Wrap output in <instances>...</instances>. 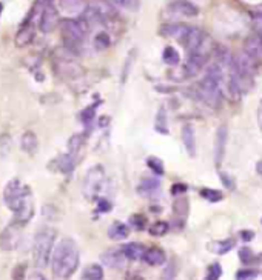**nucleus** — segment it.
I'll return each instance as SVG.
<instances>
[{"label": "nucleus", "instance_id": "19", "mask_svg": "<svg viewBox=\"0 0 262 280\" xmlns=\"http://www.w3.org/2000/svg\"><path fill=\"white\" fill-rule=\"evenodd\" d=\"M20 146L27 154H30V156L36 154L37 149H39V140H37L36 133L25 131L20 137Z\"/></svg>", "mask_w": 262, "mask_h": 280}, {"label": "nucleus", "instance_id": "13", "mask_svg": "<svg viewBox=\"0 0 262 280\" xmlns=\"http://www.w3.org/2000/svg\"><path fill=\"white\" fill-rule=\"evenodd\" d=\"M127 256L123 254L122 248L120 249H108L101 254V262L108 266V268H122L125 265Z\"/></svg>", "mask_w": 262, "mask_h": 280}, {"label": "nucleus", "instance_id": "43", "mask_svg": "<svg viewBox=\"0 0 262 280\" xmlns=\"http://www.w3.org/2000/svg\"><path fill=\"white\" fill-rule=\"evenodd\" d=\"M25 273H27V265H25V263L17 265L14 268V271H12V280H23Z\"/></svg>", "mask_w": 262, "mask_h": 280}, {"label": "nucleus", "instance_id": "20", "mask_svg": "<svg viewBox=\"0 0 262 280\" xmlns=\"http://www.w3.org/2000/svg\"><path fill=\"white\" fill-rule=\"evenodd\" d=\"M144 262L151 266H159L162 263H165V252L157 246L148 248L144 254Z\"/></svg>", "mask_w": 262, "mask_h": 280}, {"label": "nucleus", "instance_id": "28", "mask_svg": "<svg viewBox=\"0 0 262 280\" xmlns=\"http://www.w3.org/2000/svg\"><path fill=\"white\" fill-rule=\"evenodd\" d=\"M162 60L170 67H176L181 62V56L178 53V49H174V46H165L164 53H162Z\"/></svg>", "mask_w": 262, "mask_h": 280}, {"label": "nucleus", "instance_id": "47", "mask_svg": "<svg viewBox=\"0 0 262 280\" xmlns=\"http://www.w3.org/2000/svg\"><path fill=\"white\" fill-rule=\"evenodd\" d=\"M221 182L225 185L228 189H233V188H234V182H233V179H231L228 174H224V173H222V174H221Z\"/></svg>", "mask_w": 262, "mask_h": 280}, {"label": "nucleus", "instance_id": "31", "mask_svg": "<svg viewBox=\"0 0 262 280\" xmlns=\"http://www.w3.org/2000/svg\"><path fill=\"white\" fill-rule=\"evenodd\" d=\"M147 165H148V168L151 170L156 175H164L165 173V168H164V162H162L159 157H148L147 159Z\"/></svg>", "mask_w": 262, "mask_h": 280}, {"label": "nucleus", "instance_id": "40", "mask_svg": "<svg viewBox=\"0 0 262 280\" xmlns=\"http://www.w3.org/2000/svg\"><path fill=\"white\" fill-rule=\"evenodd\" d=\"M222 276V268L219 263H213L208 268V273H207V277L205 280H219V277Z\"/></svg>", "mask_w": 262, "mask_h": 280}, {"label": "nucleus", "instance_id": "12", "mask_svg": "<svg viewBox=\"0 0 262 280\" xmlns=\"http://www.w3.org/2000/svg\"><path fill=\"white\" fill-rule=\"evenodd\" d=\"M227 139H228V128L225 125H221L216 131V139H215V163L216 167H221V162L225 154L227 148Z\"/></svg>", "mask_w": 262, "mask_h": 280}, {"label": "nucleus", "instance_id": "3", "mask_svg": "<svg viewBox=\"0 0 262 280\" xmlns=\"http://www.w3.org/2000/svg\"><path fill=\"white\" fill-rule=\"evenodd\" d=\"M56 242V230L53 228H42L36 234L33 244V262L37 268H46L51 260Z\"/></svg>", "mask_w": 262, "mask_h": 280}, {"label": "nucleus", "instance_id": "41", "mask_svg": "<svg viewBox=\"0 0 262 280\" xmlns=\"http://www.w3.org/2000/svg\"><path fill=\"white\" fill-rule=\"evenodd\" d=\"M174 277H176V265L171 262V263H168L165 266V270H164V273H162L160 280H174Z\"/></svg>", "mask_w": 262, "mask_h": 280}, {"label": "nucleus", "instance_id": "32", "mask_svg": "<svg viewBox=\"0 0 262 280\" xmlns=\"http://www.w3.org/2000/svg\"><path fill=\"white\" fill-rule=\"evenodd\" d=\"M110 45H111V39L105 31H101L94 37V48L96 49L102 51V49H107Z\"/></svg>", "mask_w": 262, "mask_h": 280}, {"label": "nucleus", "instance_id": "29", "mask_svg": "<svg viewBox=\"0 0 262 280\" xmlns=\"http://www.w3.org/2000/svg\"><path fill=\"white\" fill-rule=\"evenodd\" d=\"M205 77L215 80L218 83H222L224 80V72H222V68L219 63H211V65H208L207 71H205Z\"/></svg>", "mask_w": 262, "mask_h": 280}, {"label": "nucleus", "instance_id": "49", "mask_svg": "<svg viewBox=\"0 0 262 280\" xmlns=\"http://www.w3.org/2000/svg\"><path fill=\"white\" fill-rule=\"evenodd\" d=\"M253 23H255V27L258 30L262 31V11L261 12H255V14H253Z\"/></svg>", "mask_w": 262, "mask_h": 280}, {"label": "nucleus", "instance_id": "34", "mask_svg": "<svg viewBox=\"0 0 262 280\" xmlns=\"http://www.w3.org/2000/svg\"><path fill=\"white\" fill-rule=\"evenodd\" d=\"M85 142V139H83V134H74L70 140H68V149L71 154H76V152H79V149L82 148Z\"/></svg>", "mask_w": 262, "mask_h": 280}, {"label": "nucleus", "instance_id": "7", "mask_svg": "<svg viewBox=\"0 0 262 280\" xmlns=\"http://www.w3.org/2000/svg\"><path fill=\"white\" fill-rule=\"evenodd\" d=\"M56 72L62 79H79L83 75V70L79 63L74 62L70 56L60 57L56 62Z\"/></svg>", "mask_w": 262, "mask_h": 280}, {"label": "nucleus", "instance_id": "5", "mask_svg": "<svg viewBox=\"0 0 262 280\" xmlns=\"http://www.w3.org/2000/svg\"><path fill=\"white\" fill-rule=\"evenodd\" d=\"M104 185H105V170L101 165H94V167H91L85 174V179L82 183L83 196L88 200L97 199Z\"/></svg>", "mask_w": 262, "mask_h": 280}, {"label": "nucleus", "instance_id": "8", "mask_svg": "<svg viewBox=\"0 0 262 280\" xmlns=\"http://www.w3.org/2000/svg\"><path fill=\"white\" fill-rule=\"evenodd\" d=\"M57 23H59V12L56 6L51 2L45 3L42 6L40 17H39V30L45 34L53 33L57 27Z\"/></svg>", "mask_w": 262, "mask_h": 280}, {"label": "nucleus", "instance_id": "24", "mask_svg": "<svg viewBox=\"0 0 262 280\" xmlns=\"http://www.w3.org/2000/svg\"><path fill=\"white\" fill-rule=\"evenodd\" d=\"M236 246V240L234 239H225V240H216V242H211L208 245L210 251L218 254V256H224V254L230 252L233 248Z\"/></svg>", "mask_w": 262, "mask_h": 280}, {"label": "nucleus", "instance_id": "53", "mask_svg": "<svg viewBox=\"0 0 262 280\" xmlns=\"http://www.w3.org/2000/svg\"><path fill=\"white\" fill-rule=\"evenodd\" d=\"M256 171H258L259 174H262V160H259V162L256 163Z\"/></svg>", "mask_w": 262, "mask_h": 280}, {"label": "nucleus", "instance_id": "22", "mask_svg": "<svg viewBox=\"0 0 262 280\" xmlns=\"http://www.w3.org/2000/svg\"><path fill=\"white\" fill-rule=\"evenodd\" d=\"M74 167H76V157L71 152H67V154H62L56 159V168L57 171L64 173V174H70Z\"/></svg>", "mask_w": 262, "mask_h": 280}, {"label": "nucleus", "instance_id": "9", "mask_svg": "<svg viewBox=\"0 0 262 280\" xmlns=\"http://www.w3.org/2000/svg\"><path fill=\"white\" fill-rule=\"evenodd\" d=\"M208 62V54L204 53L202 49L193 51L188 56V60L185 62L184 65V74L185 77H194L199 74V71H202V68L207 65Z\"/></svg>", "mask_w": 262, "mask_h": 280}, {"label": "nucleus", "instance_id": "48", "mask_svg": "<svg viewBox=\"0 0 262 280\" xmlns=\"http://www.w3.org/2000/svg\"><path fill=\"white\" fill-rule=\"evenodd\" d=\"M111 210V203L105 199H101L99 200V211L101 212H108Z\"/></svg>", "mask_w": 262, "mask_h": 280}, {"label": "nucleus", "instance_id": "44", "mask_svg": "<svg viewBox=\"0 0 262 280\" xmlns=\"http://www.w3.org/2000/svg\"><path fill=\"white\" fill-rule=\"evenodd\" d=\"M239 257H241V260H242L244 263H250V262H253V259H255V254H253L252 249L242 248V249L239 251Z\"/></svg>", "mask_w": 262, "mask_h": 280}, {"label": "nucleus", "instance_id": "30", "mask_svg": "<svg viewBox=\"0 0 262 280\" xmlns=\"http://www.w3.org/2000/svg\"><path fill=\"white\" fill-rule=\"evenodd\" d=\"M170 230V226L167 222H162V220H157L154 222L153 225H150L148 231L151 236H156V237H160V236H165Z\"/></svg>", "mask_w": 262, "mask_h": 280}, {"label": "nucleus", "instance_id": "2", "mask_svg": "<svg viewBox=\"0 0 262 280\" xmlns=\"http://www.w3.org/2000/svg\"><path fill=\"white\" fill-rule=\"evenodd\" d=\"M80 254L73 239H62L54 246L51 256V270L56 280H68L79 268Z\"/></svg>", "mask_w": 262, "mask_h": 280}, {"label": "nucleus", "instance_id": "14", "mask_svg": "<svg viewBox=\"0 0 262 280\" xmlns=\"http://www.w3.org/2000/svg\"><path fill=\"white\" fill-rule=\"evenodd\" d=\"M204 40H205L204 33H202L201 30L190 27L188 33H187V35L184 37V40H182L181 43H182L187 49H188L190 53H193V51H197V49L202 48Z\"/></svg>", "mask_w": 262, "mask_h": 280}, {"label": "nucleus", "instance_id": "11", "mask_svg": "<svg viewBox=\"0 0 262 280\" xmlns=\"http://www.w3.org/2000/svg\"><path fill=\"white\" fill-rule=\"evenodd\" d=\"M168 12L178 17H196L199 14V8L188 0H176L168 5Z\"/></svg>", "mask_w": 262, "mask_h": 280}, {"label": "nucleus", "instance_id": "26", "mask_svg": "<svg viewBox=\"0 0 262 280\" xmlns=\"http://www.w3.org/2000/svg\"><path fill=\"white\" fill-rule=\"evenodd\" d=\"M82 280H104V270L101 265L91 263L82 273Z\"/></svg>", "mask_w": 262, "mask_h": 280}, {"label": "nucleus", "instance_id": "6", "mask_svg": "<svg viewBox=\"0 0 262 280\" xmlns=\"http://www.w3.org/2000/svg\"><path fill=\"white\" fill-rule=\"evenodd\" d=\"M197 97L201 99L205 105L211 108H219L221 100H222V93H221V83L211 80L208 77H202V80L197 83Z\"/></svg>", "mask_w": 262, "mask_h": 280}, {"label": "nucleus", "instance_id": "1", "mask_svg": "<svg viewBox=\"0 0 262 280\" xmlns=\"http://www.w3.org/2000/svg\"><path fill=\"white\" fill-rule=\"evenodd\" d=\"M5 205L14 212V222L19 225H27L34 217V202L33 193L28 185L20 179H12L6 183L3 191Z\"/></svg>", "mask_w": 262, "mask_h": 280}, {"label": "nucleus", "instance_id": "35", "mask_svg": "<svg viewBox=\"0 0 262 280\" xmlns=\"http://www.w3.org/2000/svg\"><path fill=\"white\" fill-rule=\"evenodd\" d=\"M167 125H168V123H167V114H165V109H164V108H160L159 112H157V117H156V131L167 134V133H168Z\"/></svg>", "mask_w": 262, "mask_h": 280}, {"label": "nucleus", "instance_id": "23", "mask_svg": "<svg viewBox=\"0 0 262 280\" xmlns=\"http://www.w3.org/2000/svg\"><path fill=\"white\" fill-rule=\"evenodd\" d=\"M123 254L127 256L128 260H141L144 259V254H145V248L142 244H137V242H131V244H127L122 246Z\"/></svg>", "mask_w": 262, "mask_h": 280}, {"label": "nucleus", "instance_id": "16", "mask_svg": "<svg viewBox=\"0 0 262 280\" xmlns=\"http://www.w3.org/2000/svg\"><path fill=\"white\" fill-rule=\"evenodd\" d=\"M244 51L248 56L256 59L258 62L262 60V34L259 33V34L248 35L244 42Z\"/></svg>", "mask_w": 262, "mask_h": 280}, {"label": "nucleus", "instance_id": "18", "mask_svg": "<svg viewBox=\"0 0 262 280\" xmlns=\"http://www.w3.org/2000/svg\"><path fill=\"white\" fill-rule=\"evenodd\" d=\"M182 143L187 149V152L194 157L196 156V133L191 125H185L182 128Z\"/></svg>", "mask_w": 262, "mask_h": 280}, {"label": "nucleus", "instance_id": "51", "mask_svg": "<svg viewBox=\"0 0 262 280\" xmlns=\"http://www.w3.org/2000/svg\"><path fill=\"white\" fill-rule=\"evenodd\" d=\"M258 125H259V130L262 133V100L259 102V105H258Z\"/></svg>", "mask_w": 262, "mask_h": 280}, {"label": "nucleus", "instance_id": "15", "mask_svg": "<svg viewBox=\"0 0 262 280\" xmlns=\"http://www.w3.org/2000/svg\"><path fill=\"white\" fill-rule=\"evenodd\" d=\"M34 35H36V28H34V23L31 20H25L23 25L20 27V30L16 34V45L19 48H25L28 46L33 40H34Z\"/></svg>", "mask_w": 262, "mask_h": 280}, {"label": "nucleus", "instance_id": "42", "mask_svg": "<svg viewBox=\"0 0 262 280\" xmlns=\"http://www.w3.org/2000/svg\"><path fill=\"white\" fill-rule=\"evenodd\" d=\"M130 223L136 228V230H142V228L147 225V217L142 214H134L130 219Z\"/></svg>", "mask_w": 262, "mask_h": 280}, {"label": "nucleus", "instance_id": "39", "mask_svg": "<svg viewBox=\"0 0 262 280\" xmlns=\"http://www.w3.org/2000/svg\"><path fill=\"white\" fill-rule=\"evenodd\" d=\"M259 271L258 270H239L236 273V280H255L258 279Z\"/></svg>", "mask_w": 262, "mask_h": 280}, {"label": "nucleus", "instance_id": "37", "mask_svg": "<svg viewBox=\"0 0 262 280\" xmlns=\"http://www.w3.org/2000/svg\"><path fill=\"white\" fill-rule=\"evenodd\" d=\"M11 146H12L11 136L6 134V133H3L2 136H0V156H6V154H9Z\"/></svg>", "mask_w": 262, "mask_h": 280}, {"label": "nucleus", "instance_id": "33", "mask_svg": "<svg viewBox=\"0 0 262 280\" xmlns=\"http://www.w3.org/2000/svg\"><path fill=\"white\" fill-rule=\"evenodd\" d=\"M201 196H202L205 200L213 202V203L221 202V200L224 199V194L221 193L219 189H211V188H204V189L201 191Z\"/></svg>", "mask_w": 262, "mask_h": 280}, {"label": "nucleus", "instance_id": "52", "mask_svg": "<svg viewBox=\"0 0 262 280\" xmlns=\"http://www.w3.org/2000/svg\"><path fill=\"white\" fill-rule=\"evenodd\" d=\"M30 280H48V279H45L40 273H33L31 277H30Z\"/></svg>", "mask_w": 262, "mask_h": 280}, {"label": "nucleus", "instance_id": "46", "mask_svg": "<svg viewBox=\"0 0 262 280\" xmlns=\"http://www.w3.org/2000/svg\"><path fill=\"white\" fill-rule=\"evenodd\" d=\"M187 189H188V186L184 185V183H176L171 186V194L173 196H178V194H184L187 193Z\"/></svg>", "mask_w": 262, "mask_h": 280}, {"label": "nucleus", "instance_id": "10", "mask_svg": "<svg viewBox=\"0 0 262 280\" xmlns=\"http://www.w3.org/2000/svg\"><path fill=\"white\" fill-rule=\"evenodd\" d=\"M20 226L17 222H12L9 226H6L3 233L0 234V248L5 251H11L14 249L19 245L20 240Z\"/></svg>", "mask_w": 262, "mask_h": 280}, {"label": "nucleus", "instance_id": "21", "mask_svg": "<svg viewBox=\"0 0 262 280\" xmlns=\"http://www.w3.org/2000/svg\"><path fill=\"white\" fill-rule=\"evenodd\" d=\"M130 236V226L123 222H113L108 228V237L113 240H123Z\"/></svg>", "mask_w": 262, "mask_h": 280}, {"label": "nucleus", "instance_id": "45", "mask_svg": "<svg viewBox=\"0 0 262 280\" xmlns=\"http://www.w3.org/2000/svg\"><path fill=\"white\" fill-rule=\"evenodd\" d=\"M94 111H96V105H93V106H90V108H86V109L82 112L80 119L83 120V123H90V122L93 120V117H94Z\"/></svg>", "mask_w": 262, "mask_h": 280}, {"label": "nucleus", "instance_id": "27", "mask_svg": "<svg viewBox=\"0 0 262 280\" xmlns=\"http://www.w3.org/2000/svg\"><path fill=\"white\" fill-rule=\"evenodd\" d=\"M60 8L70 14L85 11V0H60Z\"/></svg>", "mask_w": 262, "mask_h": 280}, {"label": "nucleus", "instance_id": "55", "mask_svg": "<svg viewBox=\"0 0 262 280\" xmlns=\"http://www.w3.org/2000/svg\"><path fill=\"white\" fill-rule=\"evenodd\" d=\"M48 2H51V0H48Z\"/></svg>", "mask_w": 262, "mask_h": 280}, {"label": "nucleus", "instance_id": "50", "mask_svg": "<svg viewBox=\"0 0 262 280\" xmlns=\"http://www.w3.org/2000/svg\"><path fill=\"white\" fill-rule=\"evenodd\" d=\"M241 237H242L244 242H250V240H253L255 233L253 231H241Z\"/></svg>", "mask_w": 262, "mask_h": 280}, {"label": "nucleus", "instance_id": "4", "mask_svg": "<svg viewBox=\"0 0 262 280\" xmlns=\"http://www.w3.org/2000/svg\"><path fill=\"white\" fill-rule=\"evenodd\" d=\"M88 25L83 19H65L60 22L62 39L65 42V48L76 51L85 40L86 33H88Z\"/></svg>", "mask_w": 262, "mask_h": 280}, {"label": "nucleus", "instance_id": "25", "mask_svg": "<svg viewBox=\"0 0 262 280\" xmlns=\"http://www.w3.org/2000/svg\"><path fill=\"white\" fill-rule=\"evenodd\" d=\"M159 188H160V182L159 179H154V177H145V179H142L141 183L137 185L139 194H144V196H150L156 193Z\"/></svg>", "mask_w": 262, "mask_h": 280}, {"label": "nucleus", "instance_id": "17", "mask_svg": "<svg viewBox=\"0 0 262 280\" xmlns=\"http://www.w3.org/2000/svg\"><path fill=\"white\" fill-rule=\"evenodd\" d=\"M190 27H187L184 23H167L160 27V34L170 37V39H176L179 42L184 40V37L188 33Z\"/></svg>", "mask_w": 262, "mask_h": 280}, {"label": "nucleus", "instance_id": "38", "mask_svg": "<svg viewBox=\"0 0 262 280\" xmlns=\"http://www.w3.org/2000/svg\"><path fill=\"white\" fill-rule=\"evenodd\" d=\"M113 2L119 8H123L127 11H136V9H139V5H141L139 0H113Z\"/></svg>", "mask_w": 262, "mask_h": 280}, {"label": "nucleus", "instance_id": "36", "mask_svg": "<svg viewBox=\"0 0 262 280\" xmlns=\"http://www.w3.org/2000/svg\"><path fill=\"white\" fill-rule=\"evenodd\" d=\"M173 211L176 215H181V217H185L188 214V200L185 199H178L173 203Z\"/></svg>", "mask_w": 262, "mask_h": 280}, {"label": "nucleus", "instance_id": "54", "mask_svg": "<svg viewBox=\"0 0 262 280\" xmlns=\"http://www.w3.org/2000/svg\"><path fill=\"white\" fill-rule=\"evenodd\" d=\"M2 11H3V3L0 2V16H2Z\"/></svg>", "mask_w": 262, "mask_h": 280}]
</instances>
